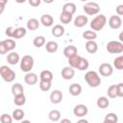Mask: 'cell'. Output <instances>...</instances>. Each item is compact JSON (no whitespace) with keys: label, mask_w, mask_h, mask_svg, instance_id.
I'll return each instance as SVG.
<instances>
[{"label":"cell","mask_w":123,"mask_h":123,"mask_svg":"<svg viewBox=\"0 0 123 123\" xmlns=\"http://www.w3.org/2000/svg\"><path fill=\"white\" fill-rule=\"evenodd\" d=\"M27 31L24 27H18V28H14L13 34H12V38H21L26 35Z\"/></svg>","instance_id":"484cf974"},{"label":"cell","mask_w":123,"mask_h":123,"mask_svg":"<svg viewBox=\"0 0 123 123\" xmlns=\"http://www.w3.org/2000/svg\"><path fill=\"white\" fill-rule=\"evenodd\" d=\"M39 88L42 91H48L51 88V82H43V81H39Z\"/></svg>","instance_id":"f35d334b"},{"label":"cell","mask_w":123,"mask_h":123,"mask_svg":"<svg viewBox=\"0 0 123 123\" xmlns=\"http://www.w3.org/2000/svg\"><path fill=\"white\" fill-rule=\"evenodd\" d=\"M21 123H31V121H29V120H23V121H21Z\"/></svg>","instance_id":"f907efd6"},{"label":"cell","mask_w":123,"mask_h":123,"mask_svg":"<svg viewBox=\"0 0 123 123\" xmlns=\"http://www.w3.org/2000/svg\"><path fill=\"white\" fill-rule=\"evenodd\" d=\"M116 13H117L118 16H120V15L123 14V5L122 4L121 5H118L116 7Z\"/></svg>","instance_id":"ee69618b"},{"label":"cell","mask_w":123,"mask_h":123,"mask_svg":"<svg viewBox=\"0 0 123 123\" xmlns=\"http://www.w3.org/2000/svg\"><path fill=\"white\" fill-rule=\"evenodd\" d=\"M6 53H8V50L4 44V41L2 40V41H0V55H4Z\"/></svg>","instance_id":"b9f144b4"},{"label":"cell","mask_w":123,"mask_h":123,"mask_svg":"<svg viewBox=\"0 0 123 123\" xmlns=\"http://www.w3.org/2000/svg\"><path fill=\"white\" fill-rule=\"evenodd\" d=\"M6 4H7V1L6 0H0V14L3 13V12L5 10Z\"/></svg>","instance_id":"f6af8a7d"},{"label":"cell","mask_w":123,"mask_h":123,"mask_svg":"<svg viewBox=\"0 0 123 123\" xmlns=\"http://www.w3.org/2000/svg\"><path fill=\"white\" fill-rule=\"evenodd\" d=\"M72 18H73V15L70 14V13H67V12H62V13H61V15H60V20H61V22L63 23V24H68V23H70L71 20H72Z\"/></svg>","instance_id":"1f68e13d"},{"label":"cell","mask_w":123,"mask_h":123,"mask_svg":"<svg viewBox=\"0 0 123 123\" xmlns=\"http://www.w3.org/2000/svg\"><path fill=\"white\" fill-rule=\"evenodd\" d=\"M74 75H75V70H74V68L70 67L69 65L64 66L62 69V77L64 80H71L74 77Z\"/></svg>","instance_id":"8fae6325"},{"label":"cell","mask_w":123,"mask_h":123,"mask_svg":"<svg viewBox=\"0 0 123 123\" xmlns=\"http://www.w3.org/2000/svg\"><path fill=\"white\" fill-rule=\"evenodd\" d=\"M58 48H59V45L56 41L50 40L45 43V49L48 53H55L58 51Z\"/></svg>","instance_id":"cb8c5ba5"},{"label":"cell","mask_w":123,"mask_h":123,"mask_svg":"<svg viewBox=\"0 0 123 123\" xmlns=\"http://www.w3.org/2000/svg\"><path fill=\"white\" fill-rule=\"evenodd\" d=\"M0 76L5 82L12 83L15 79V72L8 65H2L0 67Z\"/></svg>","instance_id":"3957f363"},{"label":"cell","mask_w":123,"mask_h":123,"mask_svg":"<svg viewBox=\"0 0 123 123\" xmlns=\"http://www.w3.org/2000/svg\"><path fill=\"white\" fill-rule=\"evenodd\" d=\"M39 79H40V81H43V82H51L52 83L53 73L50 70H43L39 74Z\"/></svg>","instance_id":"44dd1931"},{"label":"cell","mask_w":123,"mask_h":123,"mask_svg":"<svg viewBox=\"0 0 123 123\" xmlns=\"http://www.w3.org/2000/svg\"><path fill=\"white\" fill-rule=\"evenodd\" d=\"M88 112V109L86 105L84 104H79V105H76L73 109V113L75 116L77 117H84L85 115H86Z\"/></svg>","instance_id":"ba28073f"},{"label":"cell","mask_w":123,"mask_h":123,"mask_svg":"<svg viewBox=\"0 0 123 123\" xmlns=\"http://www.w3.org/2000/svg\"><path fill=\"white\" fill-rule=\"evenodd\" d=\"M38 81V78H37V75L34 72H28L26 73V75L24 76V82L29 85V86H33V85H36Z\"/></svg>","instance_id":"7c38bea8"},{"label":"cell","mask_w":123,"mask_h":123,"mask_svg":"<svg viewBox=\"0 0 123 123\" xmlns=\"http://www.w3.org/2000/svg\"><path fill=\"white\" fill-rule=\"evenodd\" d=\"M107 94L110 98H116L117 97V93H116V86L115 85H111L109 86L108 90H107Z\"/></svg>","instance_id":"8d00e7d4"},{"label":"cell","mask_w":123,"mask_h":123,"mask_svg":"<svg viewBox=\"0 0 123 123\" xmlns=\"http://www.w3.org/2000/svg\"><path fill=\"white\" fill-rule=\"evenodd\" d=\"M82 92V86L78 83H74L69 86V93L72 96H78Z\"/></svg>","instance_id":"ac0fdd59"},{"label":"cell","mask_w":123,"mask_h":123,"mask_svg":"<svg viewBox=\"0 0 123 123\" xmlns=\"http://www.w3.org/2000/svg\"><path fill=\"white\" fill-rule=\"evenodd\" d=\"M86 50L89 53V54H94L97 52L98 50V44L95 40H89V41H86Z\"/></svg>","instance_id":"e0dca14e"},{"label":"cell","mask_w":123,"mask_h":123,"mask_svg":"<svg viewBox=\"0 0 123 123\" xmlns=\"http://www.w3.org/2000/svg\"><path fill=\"white\" fill-rule=\"evenodd\" d=\"M3 41H4V44H5V46H6L7 50H8V52H9V51L12 52V51L15 48V46H16L15 41H14L13 39H12V38H7V39H5V40H3Z\"/></svg>","instance_id":"836d02e7"},{"label":"cell","mask_w":123,"mask_h":123,"mask_svg":"<svg viewBox=\"0 0 123 123\" xmlns=\"http://www.w3.org/2000/svg\"><path fill=\"white\" fill-rule=\"evenodd\" d=\"M107 23V17L104 14H98L96 15L90 22V28L92 31H101Z\"/></svg>","instance_id":"7a4b0ae2"},{"label":"cell","mask_w":123,"mask_h":123,"mask_svg":"<svg viewBox=\"0 0 123 123\" xmlns=\"http://www.w3.org/2000/svg\"><path fill=\"white\" fill-rule=\"evenodd\" d=\"M81 56H79L78 54L77 55H75V56H73V57H71V58H69L68 59V63H69V66L70 67H72V68H76L77 69V67H78V65H79V62H80V61H81Z\"/></svg>","instance_id":"4316f807"},{"label":"cell","mask_w":123,"mask_h":123,"mask_svg":"<svg viewBox=\"0 0 123 123\" xmlns=\"http://www.w3.org/2000/svg\"><path fill=\"white\" fill-rule=\"evenodd\" d=\"M77 54H78V49L74 45H67L63 49V55L67 59H69V58H71V57H73V56H75Z\"/></svg>","instance_id":"2e32d148"},{"label":"cell","mask_w":123,"mask_h":123,"mask_svg":"<svg viewBox=\"0 0 123 123\" xmlns=\"http://www.w3.org/2000/svg\"><path fill=\"white\" fill-rule=\"evenodd\" d=\"M29 4L33 7H37V6L40 5V0H30Z\"/></svg>","instance_id":"bcb514c9"},{"label":"cell","mask_w":123,"mask_h":123,"mask_svg":"<svg viewBox=\"0 0 123 123\" xmlns=\"http://www.w3.org/2000/svg\"><path fill=\"white\" fill-rule=\"evenodd\" d=\"M13 103H14V105H16L18 107L23 106L26 103V97H25V95L24 94H21V95H18V96H14Z\"/></svg>","instance_id":"d6a6232c"},{"label":"cell","mask_w":123,"mask_h":123,"mask_svg":"<svg viewBox=\"0 0 123 123\" xmlns=\"http://www.w3.org/2000/svg\"><path fill=\"white\" fill-rule=\"evenodd\" d=\"M115 86H116L117 97H123V83H119L115 85Z\"/></svg>","instance_id":"60d3db41"},{"label":"cell","mask_w":123,"mask_h":123,"mask_svg":"<svg viewBox=\"0 0 123 123\" xmlns=\"http://www.w3.org/2000/svg\"><path fill=\"white\" fill-rule=\"evenodd\" d=\"M76 12V5L72 2H68V3H65L63 6H62V12H67V13H70V14H74Z\"/></svg>","instance_id":"ffe728a7"},{"label":"cell","mask_w":123,"mask_h":123,"mask_svg":"<svg viewBox=\"0 0 123 123\" xmlns=\"http://www.w3.org/2000/svg\"><path fill=\"white\" fill-rule=\"evenodd\" d=\"M60 123H71V121L68 119V118H63V119H62L61 120V122Z\"/></svg>","instance_id":"7dc6e473"},{"label":"cell","mask_w":123,"mask_h":123,"mask_svg":"<svg viewBox=\"0 0 123 123\" xmlns=\"http://www.w3.org/2000/svg\"><path fill=\"white\" fill-rule=\"evenodd\" d=\"M40 23L44 27H51L54 24V18L50 14H47V13L42 14L40 16Z\"/></svg>","instance_id":"9a60e30c"},{"label":"cell","mask_w":123,"mask_h":123,"mask_svg":"<svg viewBox=\"0 0 123 123\" xmlns=\"http://www.w3.org/2000/svg\"><path fill=\"white\" fill-rule=\"evenodd\" d=\"M103 123H111V122H109V121H106V120H104V121H103Z\"/></svg>","instance_id":"816d5d0a"},{"label":"cell","mask_w":123,"mask_h":123,"mask_svg":"<svg viewBox=\"0 0 123 123\" xmlns=\"http://www.w3.org/2000/svg\"><path fill=\"white\" fill-rule=\"evenodd\" d=\"M48 117L51 121L53 122H57L61 119V111H58V110H52L49 111L48 113Z\"/></svg>","instance_id":"f1b7e54d"},{"label":"cell","mask_w":123,"mask_h":123,"mask_svg":"<svg viewBox=\"0 0 123 123\" xmlns=\"http://www.w3.org/2000/svg\"><path fill=\"white\" fill-rule=\"evenodd\" d=\"M7 62L11 65H15L16 63H18L20 62V57H19L18 53L13 52V51L10 52L7 56Z\"/></svg>","instance_id":"4fadbf2b"},{"label":"cell","mask_w":123,"mask_h":123,"mask_svg":"<svg viewBox=\"0 0 123 123\" xmlns=\"http://www.w3.org/2000/svg\"><path fill=\"white\" fill-rule=\"evenodd\" d=\"M106 49L111 54H120L123 52V43L118 40H111L107 43Z\"/></svg>","instance_id":"5b68a950"},{"label":"cell","mask_w":123,"mask_h":123,"mask_svg":"<svg viewBox=\"0 0 123 123\" xmlns=\"http://www.w3.org/2000/svg\"><path fill=\"white\" fill-rule=\"evenodd\" d=\"M118 41H120V42L123 43V33H122V32L119 34V40H118Z\"/></svg>","instance_id":"681fc988"},{"label":"cell","mask_w":123,"mask_h":123,"mask_svg":"<svg viewBox=\"0 0 123 123\" xmlns=\"http://www.w3.org/2000/svg\"><path fill=\"white\" fill-rule=\"evenodd\" d=\"M83 37H84L85 39H86V41L94 40V39L97 37V34H96V32H94V31L87 30V31H85V32L83 33Z\"/></svg>","instance_id":"4dcf8cb0"},{"label":"cell","mask_w":123,"mask_h":123,"mask_svg":"<svg viewBox=\"0 0 123 123\" xmlns=\"http://www.w3.org/2000/svg\"><path fill=\"white\" fill-rule=\"evenodd\" d=\"M83 10L88 15H95L100 12V6L96 2H87L83 6Z\"/></svg>","instance_id":"8992f818"},{"label":"cell","mask_w":123,"mask_h":123,"mask_svg":"<svg viewBox=\"0 0 123 123\" xmlns=\"http://www.w3.org/2000/svg\"><path fill=\"white\" fill-rule=\"evenodd\" d=\"M106 121H109V122H111V123H117L118 121V116L114 113V112H110L108 113L106 116H105V119Z\"/></svg>","instance_id":"74e56055"},{"label":"cell","mask_w":123,"mask_h":123,"mask_svg":"<svg viewBox=\"0 0 123 123\" xmlns=\"http://www.w3.org/2000/svg\"><path fill=\"white\" fill-rule=\"evenodd\" d=\"M88 66H89L88 61H87L86 58H83V57H82L80 62H79V65H78V67H77V69L80 70V71H83V70H86V69L88 68Z\"/></svg>","instance_id":"e575fe53"},{"label":"cell","mask_w":123,"mask_h":123,"mask_svg":"<svg viewBox=\"0 0 123 123\" xmlns=\"http://www.w3.org/2000/svg\"><path fill=\"white\" fill-rule=\"evenodd\" d=\"M113 66L118 70H122L123 69V56H119V57L114 59Z\"/></svg>","instance_id":"d590c367"},{"label":"cell","mask_w":123,"mask_h":123,"mask_svg":"<svg viewBox=\"0 0 123 123\" xmlns=\"http://www.w3.org/2000/svg\"><path fill=\"white\" fill-rule=\"evenodd\" d=\"M77 123H88V121H87L86 119H85V118H82V119L78 120V121H77Z\"/></svg>","instance_id":"c3c4849f"},{"label":"cell","mask_w":123,"mask_h":123,"mask_svg":"<svg viewBox=\"0 0 123 123\" xmlns=\"http://www.w3.org/2000/svg\"><path fill=\"white\" fill-rule=\"evenodd\" d=\"M20 69L23 72H31V69L34 66V58L30 55H25L20 59Z\"/></svg>","instance_id":"277c9868"},{"label":"cell","mask_w":123,"mask_h":123,"mask_svg":"<svg viewBox=\"0 0 123 123\" xmlns=\"http://www.w3.org/2000/svg\"><path fill=\"white\" fill-rule=\"evenodd\" d=\"M64 34V28L61 24H57L52 28V35L56 37H61Z\"/></svg>","instance_id":"d6986e66"},{"label":"cell","mask_w":123,"mask_h":123,"mask_svg":"<svg viewBox=\"0 0 123 123\" xmlns=\"http://www.w3.org/2000/svg\"><path fill=\"white\" fill-rule=\"evenodd\" d=\"M99 73L101 76H104V77H109L111 76L112 73H113V67L111 64L108 63V62H104V63H101L99 65Z\"/></svg>","instance_id":"52a82bcc"},{"label":"cell","mask_w":123,"mask_h":123,"mask_svg":"<svg viewBox=\"0 0 123 123\" xmlns=\"http://www.w3.org/2000/svg\"><path fill=\"white\" fill-rule=\"evenodd\" d=\"M96 105H97L98 108L104 110V109H106V108L109 107V105H110V101H109V99H108L107 97H105V96H101V97H99V98L97 99V101H96Z\"/></svg>","instance_id":"d4e9b609"},{"label":"cell","mask_w":123,"mask_h":123,"mask_svg":"<svg viewBox=\"0 0 123 123\" xmlns=\"http://www.w3.org/2000/svg\"><path fill=\"white\" fill-rule=\"evenodd\" d=\"M25 113H24V111L21 110V109H15L13 111H12V119L16 120V121H21L24 117Z\"/></svg>","instance_id":"83f0119b"},{"label":"cell","mask_w":123,"mask_h":123,"mask_svg":"<svg viewBox=\"0 0 123 123\" xmlns=\"http://www.w3.org/2000/svg\"><path fill=\"white\" fill-rule=\"evenodd\" d=\"M0 122L1 123H12V117L9 113H3L0 116Z\"/></svg>","instance_id":"ab89813d"},{"label":"cell","mask_w":123,"mask_h":123,"mask_svg":"<svg viewBox=\"0 0 123 123\" xmlns=\"http://www.w3.org/2000/svg\"><path fill=\"white\" fill-rule=\"evenodd\" d=\"M85 81L90 87H97L101 85V78L96 71L89 70L85 74Z\"/></svg>","instance_id":"6da1fadb"},{"label":"cell","mask_w":123,"mask_h":123,"mask_svg":"<svg viewBox=\"0 0 123 123\" xmlns=\"http://www.w3.org/2000/svg\"><path fill=\"white\" fill-rule=\"evenodd\" d=\"M13 31H14V28L13 27H12V26H10V27H8L7 29H6V32H5V34L9 37H12V34H13Z\"/></svg>","instance_id":"7bdbcfd3"},{"label":"cell","mask_w":123,"mask_h":123,"mask_svg":"<svg viewBox=\"0 0 123 123\" xmlns=\"http://www.w3.org/2000/svg\"><path fill=\"white\" fill-rule=\"evenodd\" d=\"M45 37H43V36H37V37H36L35 38H34V40H33V44H34V46L35 47H37V48H40V47H42L43 45H45Z\"/></svg>","instance_id":"f546056e"},{"label":"cell","mask_w":123,"mask_h":123,"mask_svg":"<svg viewBox=\"0 0 123 123\" xmlns=\"http://www.w3.org/2000/svg\"><path fill=\"white\" fill-rule=\"evenodd\" d=\"M39 27V21L37 18H30L27 21V29L30 31H36Z\"/></svg>","instance_id":"603a6c76"},{"label":"cell","mask_w":123,"mask_h":123,"mask_svg":"<svg viewBox=\"0 0 123 123\" xmlns=\"http://www.w3.org/2000/svg\"><path fill=\"white\" fill-rule=\"evenodd\" d=\"M63 98L62 92L59 89H54L50 94V101L53 104H60Z\"/></svg>","instance_id":"30bf717a"},{"label":"cell","mask_w":123,"mask_h":123,"mask_svg":"<svg viewBox=\"0 0 123 123\" xmlns=\"http://www.w3.org/2000/svg\"><path fill=\"white\" fill-rule=\"evenodd\" d=\"M87 21H88V18L86 15H83V14L77 15V17L74 19V26L77 28H82L86 25Z\"/></svg>","instance_id":"5bb4252c"},{"label":"cell","mask_w":123,"mask_h":123,"mask_svg":"<svg viewBox=\"0 0 123 123\" xmlns=\"http://www.w3.org/2000/svg\"><path fill=\"white\" fill-rule=\"evenodd\" d=\"M12 93L13 96H18L21 94H24V88L23 86L19 83H15L14 85H12Z\"/></svg>","instance_id":"7402d4cb"},{"label":"cell","mask_w":123,"mask_h":123,"mask_svg":"<svg viewBox=\"0 0 123 123\" xmlns=\"http://www.w3.org/2000/svg\"><path fill=\"white\" fill-rule=\"evenodd\" d=\"M109 26L111 29H119L122 26V19L118 15H111L109 19Z\"/></svg>","instance_id":"9c48e42d"}]
</instances>
